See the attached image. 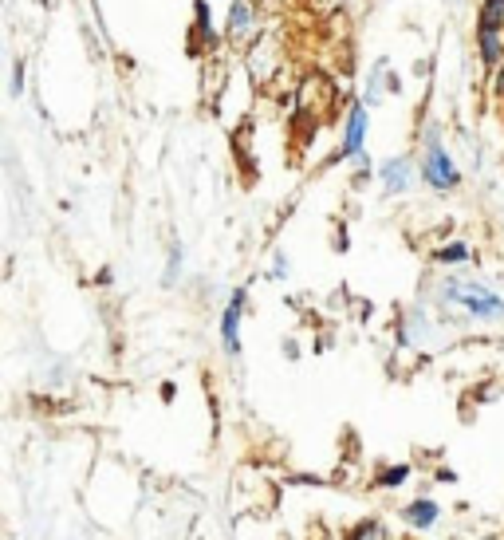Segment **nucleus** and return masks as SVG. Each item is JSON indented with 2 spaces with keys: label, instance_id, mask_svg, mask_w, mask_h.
<instances>
[{
  "label": "nucleus",
  "instance_id": "f257e3e1",
  "mask_svg": "<svg viewBox=\"0 0 504 540\" xmlns=\"http://www.w3.org/2000/svg\"><path fill=\"white\" fill-rule=\"evenodd\" d=\"M434 300L449 320H461V324H501L504 320L501 292H493L489 284L469 280V276H441Z\"/></svg>",
  "mask_w": 504,
  "mask_h": 540
},
{
  "label": "nucleus",
  "instance_id": "f03ea898",
  "mask_svg": "<svg viewBox=\"0 0 504 540\" xmlns=\"http://www.w3.org/2000/svg\"><path fill=\"white\" fill-rule=\"evenodd\" d=\"M418 182L434 194H453L461 190V166L453 162L445 138L438 127H426L422 131V150H418Z\"/></svg>",
  "mask_w": 504,
  "mask_h": 540
},
{
  "label": "nucleus",
  "instance_id": "7ed1b4c3",
  "mask_svg": "<svg viewBox=\"0 0 504 540\" xmlns=\"http://www.w3.org/2000/svg\"><path fill=\"white\" fill-rule=\"evenodd\" d=\"M245 316H249V288H245V284H237V288L229 292V300L221 304V320H217L221 351H225V359H229V363H237V359H241V351H245V343H241Z\"/></svg>",
  "mask_w": 504,
  "mask_h": 540
},
{
  "label": "nucleus",
  "instance_id": "20e7f679",
  "mask_svg": "<svg viewBox=\"0 0 504 540\" xmlns=\"http://www.w3.org/2000/svg\"><path fill=\"white\" fill-rule=\"evenodd\" d=\"M264 32V12L260 4L252 0H229V12H225V40L237 44V48H252Z\"/></svg>",
  "mask_w": 504,
  "mask_h": 540
},
{
  "label": "nucleus",
  "instance_id": "39448f33",
  "mask_svg": "<svg viewBox=\"0 0 504 540\" xmlns=\"http://www.w3.org/2000/svg\"><path fill=\"white\" fill-rule=\"evenodd\" d=\"M367 135H371V111L355 99L343 115V135H339V150L331 162H355L359 154H367Z\"/></svg>",
  "mask_w": 504,
  "mask_h": 540
},
{
  "label": "nucleus",
  "instance_id": "423d86ee",
  "mask_svg": "<svg viewBox=\"0 0 504 540\" xmlns=\"http://www.w3.org/2000/svg\"><path fill=\"white\" fill-rule=\"evenodd\" d=\"M375 182L386 198H406L418 182V162L410 154H394V158H382L375 166Z\"/></svg>",
  "mask_w": 504,
  "mask_h": 540
},
{
  "label": "nucleus",
  "instance_id": "0eeeda50",
  "mask_svg": "<svg viewBox=\"0 0 504 540\" xmlns=\"http://www.w3.org/2000/svg\"><path fill=\"white\" fill-rule=\"evenodd\" d=\"M221 48V28L213 24V8L209 0H193V28H189V52L205 56Z\"/></svg>",
  "mask_w": 504,
  "mask_h": 540
},
{
  "label": "nucleus",
  "instance_id": "6e6552de",
  "mask_svg": "<svg viewBox=\"0 0 504 540\" xmlns=\"http://www.w3.org/2000/svg\"><path fill=\"white\" fill-rule=\"evenodd\" d=\"M398 91H402V79L390 71V60H378L375 68L367 71V83H363V99L359 103L367 111H375V107H382L386 95H398Z\"/></svg>",
  "mask_w": 504,
  "mask_h": 540
},
{
  "label": "nucleus",
  "instance_id": "1a4fd4ad",
  "mask_svg": "<svg viewBox=\"0 0 504 540\" xmlns=\"http://www.w3.org/2000/svg\"><path fill=\"white\" fill-rule=\"evenodd\" d=\"M398 517H402V525L410 529V533H430V529H438L441 521V505L434 497H414V501H406L402 509H398Z\"/></svg>",
  "mask_w": 504,
  "mask_h": 540
},
{
  "label": "nucleus",
  "instance_id": "9d476101",
  "mask_svg": "<svg viewBox=\"0 0 504 540\" xmlns=\"http://www.w3.org/2000/svg\"><path fill=\"white\" fill-rule=\"evenodd\" d=\"M430 336H434V320H430L422 308H410V312L402 316V324H398V343H402V347H422Z\"/></svg>",
  "mask_w": 504,
  "mask_h": 540
},
{
  "label": "nucleus",
  "instance_id": "9b49d317",
  "mask_svg": "<svg viewBox=\"0 0 504 540\" xmlns=\"http://www.w3.org/2000/svg\"><path fill=\"white\" fill-rule=\"evenodd\" d=\"M477 56L489 71H497L504 64V32H489V28H477Z\"/></svg>",
  "mask_w": 504,
  "mask_h": 540
},
{
  "label": "nucleus",
  "instance_id": "f8f14e48",
  "mask_svg": "<svg viewBox=\"0 0 504 540\" xmlns=\"http://www.w3.org/2000/svg\"><path fill=\"white\" fill-rule=\"evenodd\" d=\"M414 477V466L410 462H386V466H378L375 470V489H382V493H394V489H402L406 481Z\"/></svg>",
  "mask_w": 504,
  "mask_h": 540
},
{
  "label": "nucleus",
  "instance_id": "ddd939ff",
  "mask_svg": "<svg viewBox=\"0 0 504 540\" xmlns=\"http://www.w3.org/2000/svg\"><path fill=\"white\" fill-rule=\"evenodd\" d=\"M430 261L441 265V269H461V265H469L473 261V249L465 245V241H449V245H441L430 253Z\"/></svg>",
  "mask_w": 504,
  "mask_h": 540
},
{
  "label": "nucleus",
  "instance_id": "4468645a",
  "mask_svg": "<svg viewBox=\"0 0 504 540\" xmlns=\"http://www.w3.org/2000/svg\"><path fill=\"white\" fill-rule=\"evenodd\" d=\"M343 540H394L390 537V529H386V521L382 517H363V521H355Z\"/></svg>",
  "mask_w": 504,
  "mask_h": 540
},
{
  "label": "nucleus",
  "instance_id": "2eb2a0df",
  "mask_svg": "<svg viewBox=\"0 0 504 540\" xmlns=\"http://www.w3.org/2000/svg\"><path fill=\"white\" fill-rule=\"evenodd\" d=\"M182 269H186V249H182V241H170V257H166L162 284H166V288H174V284L182 280Z\"/></svg>",
  "mask_w": 504,
  "mask_h": 540
},
{
  "label": "nucleus",
  "instance_id": "dca6fc26",
  "mask_svg": "<svg viewBox=\"0 0 504 540\" xmlns=\"http://www.w3.org/2000/svg\"><path fill=\"white\" fill-rule=\"evenodd\" d=\"M477 28L504 32V0H481V20H477Z\"/></svg>",
  "mask_w": 504,
  "mask_h": 540
},
{
  "label": "nucleus",
  "instance_id": "f3484780",
  "mask_svg": "<svg viewBox=\"0 0 504 540\" xmlns=\"http://www.w3.org/2000/svg\"><path fill=\"white\" fill-rule=\"evenodd\" d=\"M292 276V257L288 253H272V265H268V280H288Z\"/></svg>",
  "mask_w": 504,
  "mask_h": 540
},
{
  "label": "nucleus",
  "instance_id": "a211bd4d",
  "mask_svg": "<svg viewBox=\"0 0 504 540\" xmlns=\"http://www.w3.org/2000/svg\"><path fill=\"white\" fill-rule=\"evenodd\" d=\"M24 83H28V64L16 60V64H12V83H8V91L20 99V95H24Z\"/></svg>",
  "mask_w": 504,
  "mask_h": 540
},
{
  "label": "nucleus",
  "instance_id": "6ab92c4d",
  "mask_svg": "<svg viewBox=\"0 0 504 540\" xmlns=\"http://www.w3.org/2000/svg\"><path fill=\"white\" fill-rule=\"evenodd\" d=\"M493 95H497V99H504V64L493 71Z\"/></svg>",
  "mask_w": 504,
  "mask_h": 540
},
{
  "label": "nucleus",
  "instance_id": "aec40b11",
  "mask_svg": "<svg viewBox=\"0 0 504 540\" xmlns=\"http://www.w3.org/2000/svg\"><path fill=\"white\" fill-rule=\"evenodd\" d=\"M434 477H438L441 485H453V481H457V473H453V470H438Z\"/></svg>",
  "mask_w": 504,
  "mask_h": 540
},
{
  "label": "nucleus",
  "instance_id": "412c9836",
  "mask_svg": "<svg viewBox=\"0 0 504 540\" xmlns=\"http://www.w3.org/2000/svg\"><path fill=\"white\" fill-rule=\"evenodd\" d=\"M284 351H288V359H300V347H296V339H288V343H284Z\"/></svg>",
  "mask_w": 504,
  "mask_h": 540
},
{
  "label": "nucleus",
  "instance_id": "4be33fe9",
  "mask_svg": "<svg viewBox=\"0 0 504 540\" xmlns=\"http://www.w3.org/2000/svg\"><path fill=\"white\" fill-rule=\"evenodd\" d=\"M252 4H280V0H252Z\"/></svg>",
  "mask_w": 504,
  "mask_h": 540
}]
</instances>
